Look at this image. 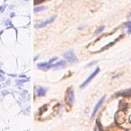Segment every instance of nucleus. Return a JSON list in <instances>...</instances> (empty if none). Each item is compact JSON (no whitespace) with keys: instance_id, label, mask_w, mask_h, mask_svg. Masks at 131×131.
<instances>
[{"instance_id":"obj_1","label":"nucleus","mask_w":131,"mask_h":131,"mask_svg":"<svg viewBox=\"0 0 131 131\" xmlns=\"http://www.w3.org/2000/svg\"><path fill=\"white\" fill-rule=\"evenodd\" d=\"M99 72H100V68H97L96 69H95L94 71H93V73L91 74V75H90V77H88V78L86 79V80L84 81V83H83V84L80 86V87H81V88H84V87H85V86L87 85V84H89V83L91 82L92 80H93V77H96V75H97V74H98Z\"/></svg>"},{"instance_id":"obj_2","label":"nucleus","mask_w":131,"mask_h":131,"mask_svg":"<svg viewBox=\"0 0 131 131\" xmlns=\"http://www.w3.org/2000/svg\"><path fill=\"white\" fill-rule=\"evenodd\" d=\"M64 57H65L66 59H68L70 62H77V58L75 57V53L73 52V50H68L67 52L64 53Z\"/></svg>"},{"instance_id":"obj_3","label":"nucleus","mask_w":131,"mask_h":131,"mask_svg":"<svg viewBox=\"0 0 131 131\" xmlns=\"http://www.w3.org/2000/svg\"><path fill=\"white\" fill-rule=\"evenodd\" d=\"M56 19V15H53L52 17H50L49 19H48V20H46V21H44V22H42V23H40V24H36L35 25V27L36 28H42V27H45L46 25H48V24H51V23L53 22V21Z\"/></svg>"},{"instance_id":"obj_4","label":"nucleus","mask_w":131,"mask_h":131,"mask_svg":"<svg viewBox=\"0 0 131 131\" xmlns=\"http://www.w3.org/2000/svg\"><path fill=\"white\" fill-rule=\"evenodd\" d=\"M105 98H106V95H104V96L102 97V98L100 99V101H99V102H97V104L95 105L94 109H93V114H92V117H94L95 116V114L97 113V111H99V109H100L101 106H102V104L103 103V102H104V100H105Z\"/></svg>"},{"instance_id":"obj_5","label":"nucleus","mask_w":131,"mask_h":131,"mask_svg":"<svg viewBox=\"0 0 131 131\" xmlns=\"http://www.w3.org/2000/svg\"><path fill=\"white\" fill-rule=\"evenodd\" d=\"M38 68H40L41 70H44V71H46V70L49 69L50 68H52V65H51V63H41V64H39L38 65Z\"/></svg>"},{"instance_id":"obj_6","label":"nucleus","mask_w":131,"mask_h":131,"mask_svg":"<svg viewBox=\"0 0 131 131\" xmlns=\"http://www.w3.org/2000/svg\"><path fill=\"white\" fill-rule=\"evenodd\" d=\"M37 94H38V96H40V97L44 96V95L46 94V90L42 87H39L38 90H37Z\"/></svg>"},{"instance_id":"obj_7","label":"nucleus","mask_w":131,"mask_h":131,"mask_svg":"<svg viewBox=\"0 0 131 131\" xmlns=\"http://www.w3.org/2000/svg\"><path fill=\"white\" fill-rule=\"evenodd\" d=\"M66 65V61H59L58 62V63H56L55 65H52V68H62V67H64V66Z\"/></svg>"},{"instance_id":"obj_8","label":"nucleus","mask_w":131,"mask_h":131,"mask_svg":"<svg viewBox=\"0 0 131 131\" xmlns=\"http://www.w3.org/2000/svg\"><path fill=\"white\" fill-rule=\"evenodd\" d=\"M74 99H75V96H74V92L73 91H70L69 94H68V102H69V104L73 103Z\"/></svg>"},{"instance_id":"obj_9","label":"nucleus","mask_w":131,"mask_h":131,"mask_svg":"<svg viewBox=\"0 0 131 131\" xmlns=\"http://www.w3.org/2000/svg\"><path fill=\"white\" fill-rule=\"evenodd\" d=\"M47 9L46 6H39V7H35L34 8V12L35 13H38V12H41V11H44V10Z\"/></svg>"},{"instance_id":"obj_10","label":"nucleus","mask_w":131,"mask_h":131,"mask_svg":"<svg viewBox=\"0 0 131 131\" xmlns=\"http://www.w3.org/2000/svg\"><path fill=\"white\" fill-rule=\"evenodd\" d=\"M127 34H131V22H128L127 24Z\"/></svg>"},{"instance_id":"obj_11","label":"nucleus","mask_w":131,"mask_h":131,"mask_svg":"<svg viewBox=\"0 0 131 131\" xmlns=\"http://www.w3.org/2000/svg\"><path fill=\"white\" fill-rule=\"evenodd\" d=\"M103 30H104V26H100V27L95 31V34H98V33H100L101 31H102Z\"/></svg>"},{"instance_id":"obj_12","label":"nucleus","mask_w":131,"mask_h":131,"mask_svg":"<svg viewBox=\"0 0 131 131\" xmlns=\"http://www.w3.org/2000/svg\"><path fill=\"white\" fill-rule=\"evenodd\" d=\"M129 16H130V17H131V13H130V15H129Z\"/></svg>"}]
</instances>
